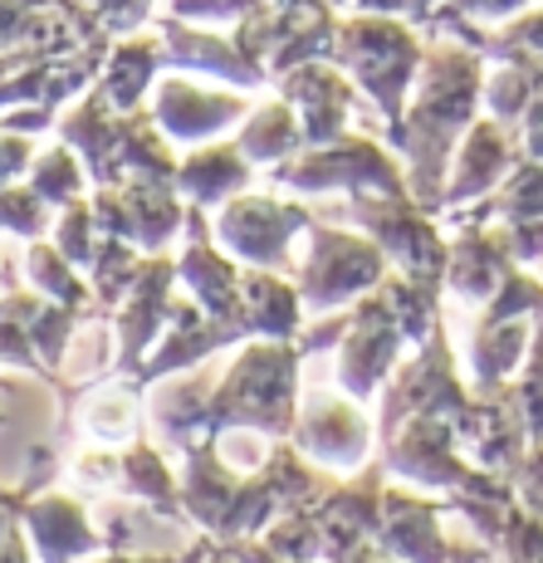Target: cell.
<instances>
[{
	"mask_svg": "<svg viewBox=\"0 0 543 563\" xmlns=\"http://www.w3.org/2000/svg\"><path fill=\"white\" fill-rule=\"evenodd\" d=\"M485 108V54L461 40H431L421 54V74L411 84L401 128L387 137V147L407 167V187L426 211L441 216L445 177L461 137Z\"/></svg>",
	"mask_w": 543,
	"mask_h": 563,
	"instance_id": "cell-1",
	"label": "cell"
},
{
	"mask_svg": "<svg viewBox=\"0 0 543 563\" xmlns=\"http://www.w3.org/2000/svg\"><path fill=\"white\" fill-rule=\"evenodd\" d=\"M309 358L299 339H265L225 367V377H211L201 411V441H215L221 431H259L269 441H289L299 421V363Z\"/></svg>",
	"mask_w": 543,
	"mask_h": 563,
	"instance_id": "cell-2",
	"label": "cell"
},
{
	"mask_svg": "<svg viewBox=\"0 0 543 563\" xmlns=\"http://www.w3.org/2000/svg\"><path fill=\"white\" fill-rule=\"evenodd\" d=\"M421 35L411 30V20L397 15H353L339 25V54L333 64H343L353 74V84L377 103L387 123V137L401 128V113H407L411 84L421 74Z\"/></svg>",
	"mask_w": 543,
	"mask_h": 563,
	"instance_id": "cell-3",
	"label": "cell"
},
{
	"mask_svg": "<svg viewBox=\"0 0 543 563\" xmlns=\"http://www.w3.org/2000/svg\"><path fill=\"white\" fill-rule=\"evenodd\" d=\"M475 407H480V397H475L470 383H461V363H455L451 333H445L441 319L431 329V339L417 343V353L407 363H397V373L387 377L383 407H377V437L407 417H441L465 437L475 421Z\"/></svg>",
	"mask_w": 543,
	"mask_h": 563,
	"instance_id": "cell-4",
	"label": "cell"
},
{
	"mask_svg": "<svg viewBox=\"0 0 543 563\" xmlns=\"http://www.w3.org/2000/svg\"><path fill=\"white\" fill-rule=\"evenodd\" d=\"M275 181L289 191H373V197H411L407 187V167L387 143H373V137L343 133L323 147H299V157L279 162Z\"/></svg>",
	"mask_w": 543,
	"mask_h": 563,
	"instance_id": "cell-5",
	"label": "cell"
},
{
	"mask_svg": "<svg viewBox=\"0 0 543 563\" xmlns=\"http://www.w3.org/2000/svg\"><path fill=\"white\" fill-rule=\"evenodd\" d=\"M347 216L363 225V235H373L383 245L387 265L397 275L445 285L451 241L441 235V216L426 211L417 197H373V191H357V197H347Z\"/></svg>",
	"mask_w": 543,
	"mask_h": 563,
	"instance_id": "cell-6",
	"label": "cell"
},
{
	"mask_svg": "<svg viewBox=\"0 0 543 563\" xmlns=\"http://www.w3.org/2000/svg\"><path fill=\"white\" fill-rule=\"evenodd\" d=\"M309 260L299 265V299L303 309H339L353 299L373 295L387 279V255L373 235L333 231V225L309 221Z\"/></svg>",
	"mask_w": 543,
	"mask_h": 563,
	"instance_id": "cell-7",
	"label": "cell"
},
{
	"mask_svg": "<svg viewBox=\"0 0 543 563\" xmlns=\"http://www.w3.org/2000/svg\"><path fill=\"white\" fill-rule=\"evenodd\" d=\"M445 510H451L445 495L387 481L383 525H377V549L401 559V563H495L490 544H451V539L441 534V515Z\"/></svg>",
	"mask_w": 543,
	"mask_h": 563,
	"instance_id": "cell-8",
	"label": "cell"
},
{
	"mask_svg": "<svg viewBox=\"0 0 543 563\" xmlns=\"http://www.w3.org/2000/svg\"><path fill=\"white\" fill-rule=\"evenodd\" d=\"M407 333H401L392 305H387L383 285L373 289V295L353 299V309H347V329L339 339V387L353 402H373V397H383L387 377L397 373L401 353H407Z\"/></svg>",
	"mask_w": 543,
	"mask_h": 563,
	"instance_id": "cell-9",
	"label": "cell"
},
{
	"mask_svg": "<svg viewBox=\"0 0 543 563\" xmlns=\"http://www.w3.org/2000/svg\"><path fill=\"white\" fill-rule=\"evenodd\" d=\"M0 505L20 519V529L30 534L40 563H84L93 554H103V534L93 525L89 505L79 495H59V490H40V495H10L0 485Z\"/></svg>",
	"mask_w": 543,
	"mask_h": 563,
	"instance_id": "cell-10",
	"label": "cell"
},
{
	"mask_svg": "<svg viewBox=\"0 0 543 563\" xmlns=\"http://www.w3.org/2000/svg\"><path fill=\"white\" fill-rule=\"evenodd\" d=\"M295 451H303L313 465L323 471H343L353 475L357 465H367L377 456V421L363 411V402L353 397H309L299 407V421L289 431Z\"/></svg>",
	"mask_w": 543,
	"mask_h": 563,
	"instance_id": "cell-11",
	"label": "cell"
},
{
	"mask_svg": "<svg viewBox=\"0 0 543 563\" xmlns=\"http://www.w3.org/2000/svg\"><path fill=\"white\" fill-rule=\"evenodd\" d=\"M387 481H392V475H387L383 456H373L367 465H357L347 481H333V490L313 505L319 529H323V563H343V559L377 544Z\"/></svg>",
	"mask_w": 543,
	"mask_h": 563,
	"instance_id": "cell-12",
	"label": "cell"
},
{
	"mask_svg": "<svg viewBox=\"0 0 543 563\" xmlns=\"http://www.w3.org/2000/svg\"><path fill=\"white\" fill-rule=\"evenodd\" d=\"M313 216L295 201L275 197H231L215 221V235L231 255H241L255 269H289V241L309 231Z\"/></svg>",
	"mask_w": 543,
	"mask_h": 563,
	"instance_id": "cell-13",
	"label": "cell"
},
{
	"mask_svg": "<svg viewBox=\"0 0 543 563\" xmlns=\"http://www.w3.org/2000/svg\"><path fill=\"white\" fill-rule=\"evenodd\" d=\"M519 157H524L519 128H509V123H499V118L480 113L470 123V133L461 137L455 157H451V177H445L441 211H461V206H475L480 197H490L499 181L514 172Z\"/></svg>",
	"mask_w": 543,
	"mask_h": 563,
	"instance_id": "cell-14",
	"label": "cell"
},
{
	"mask_svg": "<svg viewBox=\"0 0 543 563\" xmlns=\"http://www.w3.org/2000/svg\"><path fill=\"white\" fill-rule=\"evenodd\" d=\"M519 269V260L509 255L499 225H455L451 260H445V299L461 305H490L509 275Z\"/></svg>",
	"mask_w": 543,
	"mask_h": 563,
	"instance_id": "cell-15",
	"label": "cell"
},
{
	"mask_svg": "<svg viewBox=\"0 0 543 563\" xmlns=\"http://www.w3.org/2000/svg\"><path fill=\"white\" fill-rule=\"evenodd\" d=\"M279 89H285V103L299 113L303 147H323L343 137L347 113H353V84L333 69V59H313L279 74Z\"/></svg>",
	"mask_w": 543,
	"mask_h": 563,
	"instance_id": "cell-16",
	"label": "cell"
},
{
	"mask_svg": "<svg viewBox=\"0 0 543 563\" xmlns=\"http://www.w3.org/2000/svg\"><path fill=\"white\" fill-rule=\"evenodd\" d=\"M534 319L539 313H480L470 329V387L475 397H495L509 377L519 373L534 339Z\"/></svg>",
	"mask_w": 543,
	"mask_h": 563,
	"instance_id": "cell-17",
	"label": "cell"
},
{
	"mask_svg": "<svg viewBox=\"0 0 543 563\" xmlns=\"http://www.w3.org/2000/svg\"><path fill=\"white\" fill-rule=\"evenodd\" d=\"M181 505H187L191 525L201 534L221 539L225 519H231L235 490H241V471H231L221 456H215V441H197V446L181 451Z\"/></svg>",
	"mask_w": 543,
	"mask_h": 563,
	"instance_id": "cell-18",
	"label": "cell"
},
{
	"mask_svg": "<svg viewBox=\"0 0 543 563\" xmlns=\"http://www.w3.org/2000/svg\"><path fill=\"white\" fill-rule=\"evenodd\" d=\"M171 275H177V269H171L167 260H143V269H137L133 289H128V305H123V313H118V339H123L118 373H137L147 343L157 339L162 323L171 319V299H167Z\"/></svg>",
	"mask_w": 543,
	"mask_h": 563,
	"instance_id": "cell-19",
	"label": "cell"
},
{
	"mask_svg": "<svg viewBox=\"0 0 543 563\" xmlns=\"http://www.w3.org/2000/svg\"><path fill=\"white\" fill-rule=\"evenodd\" d=\"M241 323L250 339H299L303 299L299 285H285L279 269H241Z\"/></svg>",
	"mask_w": 543,
	"mask_h": 563,
	"instance_id": "cell-20",
	"label": "cell"
},
{
	"mask_svg": "<svg viewBox=\"0 0 543 563\" xmlns=\"http://www.w3.org/2000/svg\"><path fill=\"white\" fill-rule=\"evenodd\" d=\"M118 495H128V500L147 505V510H157L162 519H171V525L191 529L197 534V525H191L187 505H181V485L177 475H171L167 456H162L157 446H147V441H128V451L118 456Z\"/></svg>",
	"mask_w": 543,
	"mask_h": 563,
	"instance_id": "cell-21",
	"label": "cell"
},
{
	"mask_svg": "<svg viewBox=\"0 0 543 563\" xmlns=\"http://www.w3.org/2000/svg\"><path fill=\"white\" fill-rule=\"evenodd\" d=\"M451 225H499V221H539L543 216V157H519L514 172L475 206L441 211Z\"/></svg>",
	"mask_w": 543,
	"mask_h": 563,
	"instance_id": "cell-22",
	"label": "cell"
},
{
	"mask_svg": "<svg viewBox=\"0 0 543 563\" xmlns=\"http://www.w3.org/2000/svg\"><path fill=\"white\" fill-rule=\"evenodd\" d=\"M235 118H245V103L231 99V93H201L187 89V84H167L157 99V123L167 128L181 143H201V137H215L221 128H231Z\"/></svg>",
	"mask_w": 543,
	"mask_h": 563,
	"instance_id": "cell-23",
	"label": "cell"
},
{
	"mask_svg": "<svg viewBox=\"0 0 543 563\" xmlns=\"http://www.w3.org/2000/svg\"><path fill=\"white\" fill-rule=\"evenodd\" d=\"M177 187L197 206H225L231 197H241V187H250V157L241 153V143L201 147L177 167Z\"/></svg>",
	"mask_w": 543,
	"mask_h": 563,
	"instance_id": "cell-24",
	"label": "cell"
},
{
	"mask_svg": "<svg viewBox=\"0 0 543 563\" xmlns=\"http://www.w3.org/2000/svg\"><path fill=\"white\" fill-rule=\"evenodd\" d=\"M543 93V59H505L485 69V113L519 128Z\"/></svg>",
	"mask_w": 543,
	"mask_h": 563,
	"instance_id": "cell-25",
	"label": "cell"
},
{
	"mask_svg": "<svg viewBox=\"0 0 543 563\" xmlns=\"http://www.w3.org/2000/svg\"><path fill=\"white\" fill-rule=\"evenodd\" d=\"M299 147H303V128L289 103H265L259 113H250L241 128V153L250 162H265V167L289 162Z\"/></svg>",
	"mask_w": 543,
	"mask_h": 563,
	"instance_id": "cell-26",
	"label": "cell"
},
{
	"mask_svg": "<svg viewBox=\"0 0 543 563\" xmlns=\"http://www.w3.org/2000/svg\"><path fill=\"white\" fill-rule=\"evenodd\" d=\"M499 393L509 397V407H514L519 421H524L529 446L543 441V309H539V319H534V339H529L524 363H519V373L509 377Z\"/></svg>",
	"mask_w": 543,
	"mask_h": 563,
	"instance_id": "cell-27",
	"label": "cell"
},
{
	"mask_svg": "<svg viewBox=\"0 0 543 563\" xmlns=\"http://www.w3.org/2000/svg\"><path fill=\"white\" fill-rule=\"evenodd\" d=\"M143 397L147 387L133 383V387H108V393H99L89 402V411H84V421H89V431L99 441H137V421H143Z\"/></svg>",
	"mask_w": 543,
	"mask_h": 563,
	"instance_id": "cell-28",
	"label": "cell"
},
{
	"mask_svg": "<svg viewBox=\"0 0 543 563\" xmlns=\"http://www.w3.org/2000/svg\"><path fill=\"white\" fill-rule=\"evenodd\" d=\"M259 544H265L275 559H285V563H323V529H319L313 505L279 515L275 525L259 534Z\"/></svg>",
	"mask_w": 543,
	"mask_h": 563,
	"instance_id": "cell-29",
	"label": "cell"
},
{
	"mask_svg": "<svg viewBox=\"0 0 543 563\" xmlns=\"http://www.w3.org/2000/svg\"><path fill=\"white\" fill-rule=\"evenodd\" d=\"M152 64H157V49L152 45H123L108 64V79H103V99L113 108H133L143 99L147 79H152Z\"/></svg>",
	"mask_w": 543,
	"mask_h": 563,
	"instance_id": "cell-30",
	"label": "cell"
},
{
	"mask_svg": "<svg viewBox=\"0 0 543 563\" xmlns=\"http://www.w3.org/2000/svg\"><path fill=\"white\" fill-rule=\"evenodd\" d=\"M495 559L505 563H543V510L519 495V505L505 515V529L495 539Z\"/></svg>",
	"mask_w": 543,
	"mask_h": 563,
	"instance_id": "cell-31",
	"label": "cell"
},
{
	"mask_svg": "<svg viewBox=\"0 0 543 563\" xmlns=\"http://www.w3.org/2000/svg\"><path fill=\"white\" fill-rule=\"evenodd\" d=\"M30 279H35L40 289H49L59 305H89V289L79 285V275L69 269V260H64V251H49V245H35L30 251Z\"/></svg>",
	"mask_w": 543,
	"mask_h": 563,
	"instance_id": "cell-32",
	"label": "cell"
},
{
	"mask_svg": "<svg viewBox=\"0 0 543 563\" xmlns=\"http://www.w3.org/2000/svg\"><path fill=\"white\" fill-rule=\"evenodd\" d=\"M93 231H99V225H93V211H89V206H79V197H74L69 206H64L59 225H54L59 251H64L69 265H89V260H93V251H99V245H93Z\"/></svg>",
	"mask_w": 543,
	"mask_h": 563,
	"instance_id": "cell-33",
	"label": "cell"
},
{
	"mask_svg": "<svg viewBox=\"0 0 543 563\" xmlns=\"http://www.w3.org/2000/svg\"><path fill=\"white\" fill-rule=\"evenodd\" d=\"M30 187H35L45 201H54V206H69L74 197H79V167H74L69 147H59V153L40 157V167H35V177H30Z\"/></svg>",
	"mask_w": 543,
	"mask_h": 563,
	"instance_id": "cell-34",
	"label": "cell"
},
{
	"mask_svg": "<svg viewBox=\"0 0 543 563\" xmlns=\"http://www.w3.org/2000/svg\"><path fill=\"white\" fill-rule=\"evenodd\" d=\"M0 225L15 235L45 231V197L35 187H0Z\"/></svg>",
	"mask_w": 543,
	"mask_h": 563,
	"instance_id": "cell-35",
	"label": "cell"
},
{
	"mask_svg": "<svg viewBox=\"0 0 543 563\" xmlns=\"http://www.w3.org/2000/svg\"><path fill=\"white\" fill-rule=\"evenodd\" d=\"M499 235H505L509 255L519 265H539L543 260V216L539 221H499Z\"/></svg>",
	"mask_w": 543,
	"mask_h": 563,
	"instance_id": "cell-36",
	"label": "cell"
},
{
	"mask_svg": "<svg viewBox=\"0 0 543 563\" xmlns=\"http://www.w3.org/2000/svg\"><path fill=\"white\" fill-rule=\"evenodd\" d=\"M534 0H441V10H455L465 20H480V25H499V20H514L519 10H529Z\"/></svg>",
	"mask_w": 543,
	"mask_h": 563,
	"instance_id": "cell-37",
	"label": "cell"
},
{
	"mask_svg": "<svg viewBox=\"0 0 543 563\" xmlns=\"http://www.w3.org/2000/svg\"><path fill=\"white\" fill-rule=\"evenodd\" d=\"M206 549H211V534H197L187 544V554H113V549H103V554L84 559V563H201Z\"/></svg>",
	"mask_w": 543,
	"mask_h": 563,
	"instance_id": "cell-38",
	"label": "cell"
},
{
	"mask_svg": "<svg viewBox=\"0 0 543 563\" xmlns=\"http://www.w3.org/2000/svg\"><path fill=\"white\" fill-rule=\"evenodd\" d=\"M514 485H519V495H524L534 510H543V441L529 446V456H524V465H519Z\"/></svg>",
	"mask_w": 543,
	"mask_h": 563,
	"instance_id": "cell-39",
	"label": "cell"
},
{
	"mask_svg": "<svg viewBox=\"0 0 543 563\" xmlns=\"http://www.w3.org/2000/svg\"><path fill=\"white\" fill-rule=\"evenodd\" d=\"M265 0H177L181 15H245V10H259Z\"/></svg>",
	"mask_w": 543,
	"mask_h": 563,
	"instance_id": "cell-40",
	"label": "cell"
},
{
	"mask_svg": "<svg viewBox=\"0 0 543 563\" xmlns=\"http://www.w3.org/2000/svg\"><path fill=\"white\" fill-rule=\"evenodd\" d=\"M519 143H524V157H543V93L519 123Z\"/></svg>",
	"mask_w": 543,
	"mask_h": 563,
	"instance_id": "cell-41",
	"label": "cell"
},
{
	"mask_svg": "<svg viewBox=\"0 0 543 563\" xmlns=\"http://www.w3.org/2000/svg\"><path fill=\"white\" fill-rule=\"evenodd\" d=\"M25 162H30V143H25V137H0V187H5V181L15 177Z\"/></svg>",
	"mask_w": 543,
	"mask_h": 563,
	"instance_id": "cell-42",
	"label": "cell"
},
{
	"mask_svg": "<svg viewBox=\"0 0 543 563\" xmlns=\"http://www.w3.org/2000/svg\"><path fill=\"white\" fill-rule=\"evenodd\" d=\"M221 549H225V554H231L235 563H285V559L269 554V549L259 544V539H225Z\"/></svg>",
	"mask_w": 543,
	"mask_h": 563,
	"instance_id": "cell-43",
	"label": "cell"
},
{
	"mask_svg": "<svg viewBox=\"0 0 543 563\" xmlns=\"http://www.w3.org/2000/svg\"><path fill=\"white\" fill-rule=\"evenodd\" d=\"M0 563H30V544H25V529H20V519L5 529V539H0Z\"/></svg>",
	"mask_w": 543,
	"mask_h": 563,
	"instance_id": "cell-44",
	"label": "cell"
},
{
	"mask_svg": "<svg viewBox=\"0 0 543 563\" xmlns=\"http://www.w3.org/2000/svg\"><path fill=\"white\" fill-rule=\"evenodd\" d=\"M436 5H441V0H407V20H411V25H426Z\"/></svg>",
	"mask_w": 543,
	"mask_h": 563,
	"instance_id": "cell-45",
	"label": "cell"
},
{
	"mask_svg": "<svg viewBox=\"0 0 543 563\" xmlns=\"http://www.w3.org/2000/svg\"><path fill=\"white\" fill-rule=\"evenodd\" d=\"M343 563H401V559H392V554H383V549H363V554H353V559H343Z\"/></svg>",
	"mask_w": 543,
	"mask_h": 563,
	"instance_id": "cell-46",
	"label": "cell"
},
{
	"mask_svg": "<svg viewBox=\"0 0 543 563\" xmlns=\"http://www.w3.org/2000/svg\"><path fill=\"white\" fill-rule=\"evenodd\" d=\"M201 563H235V559L221 549V539H211V549H206V559H201Z\"/></svg>",
	"mask_w": 543,
	"mask_h": 563,
	"instance_id": "cell-47",
	"label": "cell"
},
{
	"mask_svg": "<svg viewBox=\"0 0 543 563\" xmlns=\"http://www.w3.org/2000/svg\"><path fill=\"white\" fill-rule=\"evenodd\" d=\"M10 525H15V515H10L5 505H0V539H5V529H10Z\"/></svg>",
	"mask_w": 543,
	"mask_h": 563,
	"instance_id": "cell-48",
	"label": "cell"
},
{
	"mask_svg": "<svg viewBox=\"0 0 543 563\" xmlns=\"http://www.w3.org/2000/svg\"><path fill=\"white\" fill-rule=\"evenodd\" d=\"M0 427H5V411H0Z\"/></svg>",
	"mask_w": 543,
	"mask_h": 563,
	"instance_id": "cell-49",
	"label": "cell"
}]
</instances>
